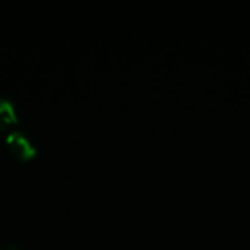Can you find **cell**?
<instances>
[{
  "mask_svg": "<svg viewBox=\"0 0 250 250\" xmlns=\"http://www.w3.org/2000/svg\"><path fill=\"white\" fill-rule=\"evenodd\" d=\"M7 148L18 160H29L35 155V146L31 144L28 136L21 130H13L6 139Z\"/></svg>",
  "mask_w": 250,
  "mask_h": 250,
  "instance_id": "6da1fadb",
  "label": "cell"
},
{
  "mask_svg": "<svg viewBox=\"0 0 250 250\" xmlns=\"http://www.w3.org/2000/svg\"><path fill=\"white\" fill-rule=\"evenodd\" d=\"M18 122L15 107L10 101L0 98V130L7 129L9 126Z\"/></svg>",
  "mask_w": 250,
  "mask_h": 250,
  "instance_id": "7a4b0ae2",
  "label": "cell"
}]
</instances>
